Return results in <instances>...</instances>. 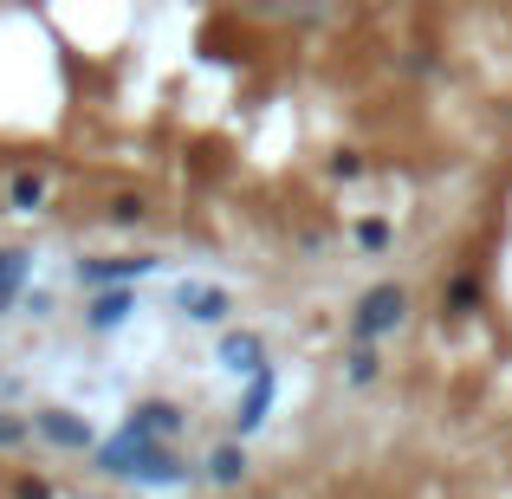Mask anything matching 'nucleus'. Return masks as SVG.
Wrapping results in <instances>:
<instances>
[{
    "instance_id": "nucleus-18",
    "label": "nucleus",
    "mask_w": 512,
    "mask_h": 499,
    "mask_svg": "<svg viewBox=\"0 0 512 499\" xmlns=\"http://www.w3.org/2000/svg\"><path fill=\"white\" fill-rule=\"evenodd\" d=\"M331 182H357V175L363 169H370V156H363V150H350V143H344V150H331Z\"/></svg>"
},
{
    "instance_id": "nucleus-5",
    "label": "nucleus",
    "mask_w": 512,
    "mask_h": 499,
    "mask_svg": "<svg viewBox=\"0 0 512 499\" xmlns=\"http://www.w3.org/2000/svg\"><path fill=\"white\" fill-rule=\"evenodd\" d=\"M33 435L46 441V448H59V454H91V448H98V428H91L78 409H39Z\"/></svg>"
},
{
    "instance_id": "nucleus-13",
    "label": "nucleus",
    "mask_w": 512,
    "mask_h": 499,
    "mask_svg": "<svg viewBox=\"0 0 512 499\" xmlns=\"http://www.w3.org/2000/svg\"><path fill=\"white\" fill-rule=\"evenodd\" d=\"M26 279H33V253L26 247H0V318L26 299Z\"/></svg>"
},
{
    "instance_id": "nucleus-8",
    "label": "nucleus",
    "mask_w": 512,
    "mask_h": 499,
    "mask_svg": "<svg viewBox=\"0 0 512 499\" xmlns=\"http://www.w3.org/2000/svg\"><path fill=\"white\" fill-rule=\"evenodd\" d=\"M124 428H137L143 441H182V428H188V409L182 402H169V396H150V402H137V409H130V422Z\"/></svg>"
},
{
    "instance_id": "nucleus-16",
    "label": "nucleus",
    "mask_w": 512,
    "mask_h": 499,
    "mask_svg": "<svg viewBox=\"0 0 512 499\" xmlns=\"http://www.w3.org/2000/svg\"><path fill=\"white\" fill-rule=\"evenodd\" d=\"M350 240H357L363 260H383V253L396 247V221H389V214H363V221L350 227Z\"/></svg>"
},
{
    "instance_id": "nucleus-4",
    "label": "nucleus",
    "mask_w": 512,
    "mask_h": 499,
    "mask_svg": "<svg viewBox=\"0 0 512 499\" xmlns=\"http://www.w3.org/2000/svg\"><path fill=\"white\" fill-rule=\"evenodd\" d=\"M487 305V273H480L474 260H461V266H448V279H441V299H435V312L448 318V325H467V318Z\"/></svg>"
},
{
    "instance_id": "nucleus-15",
    "label": "nucleus",
    "mask_w": 512,
    "mask_h": 499,
    "mask_svg": "<svg viewBox=\"0 0 512 499\" xmlns=\"http://www.w3.org/2000/svg\"><path fill=\"white\" fill-rule=\"evenodd\" d=\"M383 370H389V363H383V344H350L344 350V383L350 389H376V383H383Z\"/></svg>"
},
{
    "instance_id": "nucleus-7",
    "label": "nucleus",
    "mask_w": 512,
    "mask_h": 499,
    "mask_svg": "<svg viewBox=\"0 0 512 499\" xmlns=\"http://www.w3.org/2000/svg\"><path fill=\"white\" fill-rule=\"evenodd\" d=\"M98 214H104V227H117V234H137V227H150L156 221V201H150V188H104V201H98Z\"/></svg>"
},
{
    "instance_id": "nucleus-1",
    "label": "nucleus",
    "mask_w": 512,
    "mask_h": 499,
    "mask_svg": "<svg viewBox=\"0 0 512 499\" xmlns=\"http://www.w3.org/2000/svg\"><path fill=\"white\" fill-rule=\"evenodd\" d=\"M91 461H98L104 474H117V480H143V487H182V480L195 474V467H188L169 441H143L137 428L104 435L98 448H91Z\"/></svg>"
},
{
    "instance_id": "nucleus-6",
    "label": "nucleus",
    "mask_w": 512,
    "mask_h": 499,
    "mask_svg": "<svg viewBox=\"0 0 512 499\" xmlns=\"http://www.w3.org/2000/svg\"><path fill=\"white\" fill-rule=\"evenodd\" d=\"M273 396H279V376H273V363H266V370H253V376H247V389H240V409H234V441L260 435V428H266V415H273Z\"/></svg>"
},
{
    "instance_id": "nucleus-11",
    "label": "nucleus",
    "mask_w": 512,
    "mask_h": 499,
    "mask_svg": "<svg viewBox=\"0 0 512 499\" xmlns=\"http://www.w3.org/2000/svg\"><path fill=\"white\" fill-rule=\"evenodd\" d=\"M247 474H253V461H247L240 441H214L208 461H201V480H208V487H247Z\"/></svg>"
},
{
    "instance_id": "nucleus-19",
    "label": "nucleus",
    "mask_w": 512,
    "mask_h": 499,
    "mask_svg": "<svg viewBox=\"0 0 512 499\" xmlns=\"http://www.w3.org/2000/svg\"><path fill=\"white\" fill-rule=\"evenodd\" d=\"M26 435H33V422H20V415H7V409H0V448H20Z\"/></svg>"
},
{
    "instance_id": "nucleus-3",
    "label": "nucleus",
    "mask_w": 512,
    "mask_h": 499,
    "mask_svg": "<svg viewBox=\"0 0 512 499\" xmlns=\"http://www.w3.org/2000/svg\"><path fill=\"white\" fill-rule=\"evenodd\" d=\"M52 188H59V175L46 163H7V175H0V208L7 214H46Z\"/></svg>"
},
{
    "instance_id": "nucleus-14",
    "label": "nucleus",
    "mask_w": 512,
    "mask_h": 499,
    "mask_svg": "<svg viewBox=\"0 0 512 499\" xmlns=\"http://www.w3.org/2000/svg\"><path fill=\"white\" fill-rule=\"evenodd\" d=\"M175 305H182V318H195V325H221L234 299H227L221 286H175Z\"/></svg>"
},
{
    "instance_id": "nucleus-17",
    "label": "nucleus",
    "mask_w": 512,
    "mask_h": 499,
    "mask_svg": "<svg viewBox=\"0 0 512 499\" xmlns=\"http://www.w3.org/2000/svg\"><path fill=\"white\" fill-rule=\"evenodd\" d=\"M0 493H7V499H59V487H52L46 474H33V467H13Z\"/></svg>"
},
{
    "instance_id": "nucleus-12",
    "label": "nucleus",
    "mask_w": 512,
    "mask_h": 499,
    "mask_svg": "<svg viewBox=\"0 0 512 499\" xmlns=\"http://www.w3.org/2000/svg\"><path fill=\"white\" fill-rule=\"evenodd\" d=\"M130 312H137L130 286H104V292H91V305H85V325H91V331H124V325H130Z\"/></svg>"
},
{
    "instance_id": "nucleus-2",
    "label": "nucleus",
    "mask_w": 512,
    "mask_h": 499,
    "mask_svg": "<svg viewBox=\"0 0 512 499\" xmlns=\"http://www.w3.org/2000/svg\"><path fill=\"white\" fill-rule=\"evenodd\" d=\"M409 312H415V292L402 286V279H376V286L350 305V344H383V337H396L409 325Z\"/></svg>"
},
{
    "instance_id": "nucleus-9",
    "label": "nucleus",
    "mask_w": 512,
    "mask_h": 499,
    "mask_svg": "<svg viewBox=\"0 0 512 499\" xmlns=\"http://www.w3.org/2000/svg\"><path fill=\"white\" fill-rule=\"evenodd\" d=\"M143 273H156V260L150 253H104V260H78V279H85L91 292H104V286H130V279H143Z\"/></svg>"
},
{
    "instance_id": "nucleus-10",
    "label": "nucleus",
    "mask_w": 512,
    "mask_h": 499,
    "mask_svg": "<svg viewBox=\"0 0 512 499\" xmlns=\"http://www.w3.org/2000/svg\"><path fill=\"white\" fill-rule=\"evenodd\" d=\"M214 363H221V370H234V376L266 370V337L260 331H227L221 344H214Z\"/></svg>"
}]
</instances>
